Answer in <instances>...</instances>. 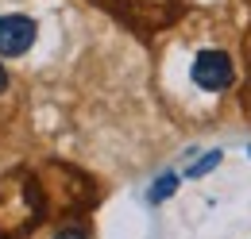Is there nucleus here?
<instances>
[{
    "mask_svg": "<svg viewBox=\"0 0 251 239\" xmlns=\"http://www.w3.org/2000/svg\"><path fill=\"white\" fill-rule=\"evenodd\" d=\"M43 201L47 197H43V189H39V181L31 174H8L0 181V232L8 236V232L35 228L43 220V212H47Z\"/></svg>",
    "mask_w": 251,
    "mask_h": 239,
    "instance_id": "f257e3e1",
    "label": "nucleus"
},
{
    "mask_svg": "<svg viewBox=\"0 0 251 239\" xmlns=\"http://www.w3.org/2000/svg\"><path fill=\"white\" fill-rule=\"evenodd\" d=\"M189 77H193L197 89H205V93H224L236 81V66H232V58L224 50L209 47V50H197V58L189 66Z\"/></svg>",
    "mask_w": 251,
    "mask_h": 239,
    "instance_id": "f03ea898",
    "label": "nucleus"
},
{
    "mask_svg": "<svg viewBox=\"0 0 251 239\" xmlns=\"http://www.w3.org/2000/svg\"><path fill=\"white\" fill-rule=\"evenodd\" d=\"M97 4L108 8L112 16H120L124 24H135L143 31L162 27L174 16V0H97Z\"/></svg>",
    "mask_w": 251,
    "mask_h": 239,
    "instance_id": "7ed1b4c3",
    "label": "nucleus"
},
{
    "mask_svg": "<svg viewBox=\"0 0 251 239\" xmlns=\"http://www.w3.org/2000/svg\"><path fill=\"white\" fill-rule=\"evenodd\" d=\"M35 27L31 16H20V12H12V16H0V54L4 58H20V54H27V47L35 43Z\"/></svg>",
    "mask_w": 251,
    "mask_h": 239,
    "instance_id": "20e7f679",
    "label": "nucleus"
},
{
    "mask_svg": "<svg viewBox=\"0 0 251 239\" xmlns=\"http://www.w3.org/2000/svg\"><path fill=\"white\" fill-rule=\"evenodd\" d=\"M54 239H89V232H85V224H62Z\"/></svg>",
    "mask_w": 251,
    "mask_h": 239,
    "instance_id": "39448f33",
    "label": "nucleus"
},
{
    "mask_svg": "<svg viewBox=\"0 0 251 239\" xmlns=\"http://www.w3.org/2000/svg\"><path fill=\"white\" fill-rule=\"evenodd\" d=\"M8 89V73H4V66H0V93Z\"/></svg>",
    "mask_w": 251,
    "mask_h": 239,
    "instance_id": "423d86ee",
    "label": "nucleus"
},
{
    "mask_svg": "<svg viewBox=\"0 0 251 239\" xmlns=\"http://www.w3.org/2000/svg\"><path fill=\"white\" fill-rule=\"evenodd\" d=\"M0 239H8V236H4V232H0Z\"/></svg>",
    "mask_w": 251,
    "mask_h": 239,
    "instance_id": "0eeeda50",
    "label": "nucleus"
}]
</instances>
